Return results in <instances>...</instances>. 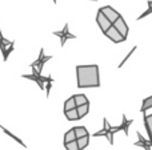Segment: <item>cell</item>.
I'll use <instances>...</instances> for the list:
<instances>
[{"instance_id":"cell-1","label":"cell","mask_w":152,"mask_h":150,"mask_svg":"<svg viewBox=\"0 0 152 150\" xmlns=\"http://www.w3.org/2000/svg\"><path fill=\"white\" fill-rule=\"evenodd\" d=\"M76 77H77V88H99L100 76L99 66L92 65H77L76 66Z\"/></svg>"},{"instance_id":"cell-2","label":"cell","mask_w":152,"mask_h":150,"mask_svg":"<svg viewBox=\"0 0 152 150\" xmlns=\"http://www.w3.org/2000/svg\"><path fill=\"white\" fill-rule=\"evenodd\" d=\"M112 25L115 27L116 31H118L121 36L127 39V36H128V25H127L126 20L123 19V16H119V17L112 23Z\"/></svg>"},{"instance_id":"cell-3","label":"cell","mask_w":152,"mask_h":150,"mask_svg":"<svg viewBox=\"0 0 152 150\" xmlns=\"http://www.w3.org/2000/svg\"><path fill=\"white\" fill-rule=\"evenodd\" d=\"M104 35L108 37L110 40H112L113 43H116V44H119V43H123L126 41V37H123L120 33H119L118 31H116V28L113 25H111L110 28L107 29V31L104 32Z\"/></svg>"},{"instance_id":"cell-4","label":"cell","mask_w":152,"mask_h":150,"mask_svg":"<svg viewBox=\"0 0 152 150\" xmlns=\"http://www.w3.org/2000/svg\"><path fill=\"white\" fill-rule=\"evenodd\" d=\"M100 11H102V13L108 19V20L111 21V23H113V21H115L116 19L120 16V13H119L118 11L115 9V8L111 7V5H105V7L100 8Z\"/></svg>"},{"instance_id":"cell-5","label":"cell","mask_w":152,"mask_h":150,"mask_svg":"<svg viewBox=\"0 0 152 150\" xmlns=\"http://www.w3.org/2000/svg\"><path fill=\"white\" fill-rule=\"evenodd\" d=\"M96 23H97V25H99V28L102 29L103 33H104V32L107 31V29L110 28L111 25H112V23H111V21L108 20V19L105 17L104 15H103L100 9H99V12H97V16H96Z\"/></svg>"},{"instance_id":"cell-6","label":"cell","mask_w":152,"mask_h":150,"mask_svg":"<svg viewBox=\"0 0 152 150\" xmlns=\"http://www.w3.org/2000/svg\"><path fill=\"white\" fill-rule=\"evenodd\" d=\"M53 35H56V36H59L61 39V47H64V44H66V41L68 39H75V35H72V33H69L68 32V24H66L64 25V28H63V31L61 32H53Z\"/></svg>"},{"instance_id":"cell-7","label":"cell","mask_w":152,"mask_h":150,"mask_svg":"<svg viewBox=\"0 0 152 150\" xmlns=\"http://www.w3.org/2000/svg\"><path fill=\"white\" fill-rule=\"evenodd\" d=\"M76 110H77V117L79 118H83V117L87 116V113L89 112V102L76 106Z\"/></svg>"},{"instance_id":"cell-8","label":"cell","mask_w":152,"mask_h":150,"mask_svg":"<svg viewBox=\"0 0 152 150\" xmlns=\"http://www.w3.org/2000/svg\"><path fill=\"white\" fill-rule=\"evenodd\" d=\"M76 142H77V148L79 150H83L88 146L89 144V134L84 136V137H80V138H76Z\"/></svg>"},{"instance_id":"cell-9","label":"cell","mask_w":152,"mask_h":150,"mask_svg":"<svg viewBox=\"0 0 152 150\" xmlns=\"http://www.w3.org/2000/svg\"><path fill=\"white\" fill-rule=\"evenodd\" d=\"M137 137H139V141L135 144V146H142V148H144L145 150H151L152 149L151 145H150V141H145L140 133H137Z\"/></svg>"},{"instance_id":"cell-10","label":"cell","mask_w":152,"mask_h":150,"mask_svg":"<svg viewBox=\"0 0 152 150\" xmlns=\"http://www.w3.org/2000/svg\"><path fill=\"white\" fill-rule=\"evenodd\" d=\"M0 129H1V130H3V132H4V133H5V134H7V136H10V137H11V138H13V140H15V141H16V142H19V144H20V145H21V146H24V148H27V145H26V144H24V142H23V141H21V140H20V138H19V137H16V136H15V134H13V133H11V132H10V130H8V129H5V128H4V126H3V125H0Z\"/></svg>"},{"instance_id":"cell-11","label":"cell","mask_w":152,"mask_h":150,"mask_svg":"<svg viewBox=\"0 0 152 150\" xmlns=\"http://www.w3.org/2000/svg\"><path fill=\"white\" fill-rule=\"evenodd\" d=\"M131 124H134V120H127L126 116L123 114V122H121V125H120V130H124V133H126L127 136H128V128Z\"/></svg>"},{"instance_id":"cell-12","label":"cell","mask_w":152,"mask_h":150,"mask_svg":"<svg viewBox=\"0 0 152 150\" xmlns=\"http://www.w3.org/2000/svg\"><path fill=\"white\" fill-rule=\"evenodd\" d=\"M64 113H66V117H67V120H68V121H76V120H79L77 110H76V108L71 109V110L64 112Z\"/></svg>"},{"instance_id":"cell-13","label":"cell","mask_w":152,"mask_h":150,"mask_svg":"<svg viewBox=\"0 0 152 150\" xmlns=\"http://www.w3.org/2000/svg\"><path fill=\"white\" fill-rule=\"evenodd\" d=\"M74 132H75L76 138L84 137V136L88 134V132H87V129H86L84 126H75V128H74Z\"/></svg>"},{"instance_id":"cell-14","label":"cell","mask_w":152,"mask_h":150,"mask_svg":"<svg viewBox=\"0 0 152 150\" xmlns=\"http://www.w3.org/2000/svg\"><path fill=\"white\" fill-rule=\"evenodd\" d=\"M74 100H75L76 106L83 105V104H87V102H88V100H87V97H86L84 94H75V96H74Z\"/></svg>"},{"instance_id":"cell-15","label":"cell","mask_w":152,"mask_h":150,"mask_svg":"<svg viewBox=\"0 0 152 150\" xmlns=\"http://www.w3.org/2000/svg\"><path fill=\"white\" fill-rule=\"evenodd\" d=\"M76 140V136H75V132H74V128L69 129L68 132L64 134V144L67 142H71V141H75Z\"/></svg>"},{"instance_id":"cell-16","label":"cell","mask_w":152,"mask_h":150,"mask_svg":"<svg viewBox=\"0 0 152 150\" xmlns=\"http://www.w3.org/2000/svg\"><path fill=\"white\" fill-rule=\"evenodd\" d=\"M151 108H152V96L147 97L144 101H143V105H142L140 112H143V113H144L145 110H148V109H151Z\"/></svg>"},{"instance_id":"cell-17","label":"cell","mask_w":152,"mask_h":150,"mask_svg":"<svg viewBox=\"0 0 152 150\" xmlns=\"http://www.w3.org/2000/svg\"><path fill=\"white\" fill-rule=\"evenodd\" d=\"M74 108H76V104H75V100H74V96H72V97H69L68 100L64 102V112L71 110V109H74Z\"/></svg>"},{"instance_id":"cell-18","label":"cell","mask_w":152,"mask_h":150,"mask_svg":"<svg viewBox=\"0 0 152 150\" xmlns=\"http://www.w3.org/2000/svg\"><path fill=\"white\" fill-rule=\"evenodd\" d=\"M144 125L147 128V132L152 129V114L151 116H144Z\"/></svg>"},{"instance_id":"cell-19","label":"cell","mask_w":152,"mask_h":150,"mask_svg":"<svg viewBox=\"0 0 152 150\" xmlns=\"http://www.w3.org/2000/svg\"><path fill=\"white\" fill-rule=\"evenodd\" d=\"M64 146H66V150H79L77 148V142L75 141H71V142H67L64 144Z\"/></svg>"},{"instance_id":"cell-20","label":"cell","mask_w":152,"mask_h":150,"mask_svg":"<svg viewBox=\"0 0 152 150\" xmlns=\"http://www.w3.org/2000/svg\"><path fill=\"white\" fill-rule=\"evenodd\" d=\"M13 44H15V43H12L11 45H8V47L5 48V52L3 53V58H4V61H7V60H8V56H10V55H11V52L13 50Z\"/></svg>"},{"instance_id":"cell-21","label":"cell","mask_w":152,"mask_h":150,"mask_svg":"<svg viewBox=\"0 0 152 150\" xmlns=\"http://www.w3.org/2000/svg\"><path fill=\"white\" fill-rule=\"evenodd\" d=\"M148 136H150V142H152V129L148 132Z\"/></svg>"},{"instance_id":"cell-22","label":"cell","mask_w":152,"mask_h":150,"mask_svg":"<svg viewBox=\"0 0 152 150\" xmlns=\"http://www.w3.org/2000/svg\"><path fill=\"white\" fill-rule=\"evenodd\" d=\"M53 3H56V0H53Z\"/></svg>"},{"instance_id":"cell-23","label":"cell","mask_w":152,"mask_h":150,"mask_svg":"<svg viewBox=\"0 0 152 150\" xmlns=\"http://www.w3.org/2000/svg\"><path fill=\"white\" fill-rule=\"evenodd\" d=\"M91 1H95V0H91Z\"/></svg>"}]
</instances>
